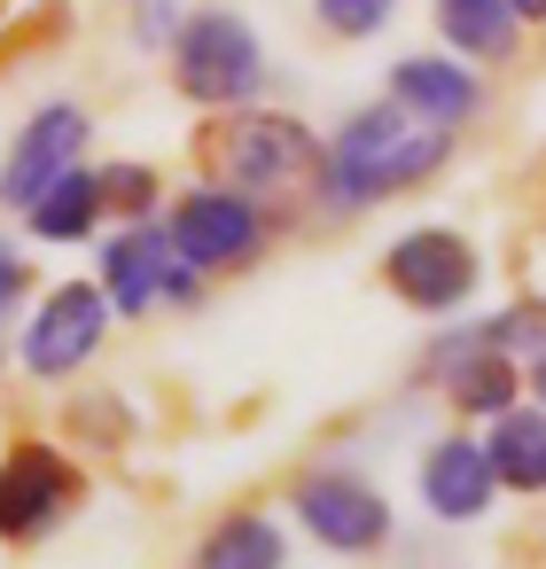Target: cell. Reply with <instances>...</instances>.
<instances>
[{
  "label": "cell",
  "mask_w": 546,
  "mask_h": 569,
  "mask_svg": "<svg viewBox=\"0 0 546 569\" xmlns=\"http://www.w3.org/2000/svg\"><path fill=\"white\" fill-rule=\"evenodd\" d=\"M453 157V126H429L398 102L351 110L344 133L320 149V203L328 211H367L383 196H406L421 180H437Z\"/></svg>",
  "instance_id": "6da1fadb"
},
{
  "label": "cell",
  "mask_w": 546,
  "mask_h": 569,
  "mask_svg": "<svg viewBox=\"0 0 546 569\" xmlns=\"http://www.w3.org/2000/svg\"><path fill=\"white\" fill-rule=\"evenodd\" d=\"M203 164L219 172V188L258 203V196L305 188L320 172V141L281 110H250V118H227L219 133H203Z\"/></svg>",
  "instance_id": "7a4b0ae2"
},
{
  "label": "cell",
  "mask_w": 546,
  "mask_h": 569,
  "mask_svg": "<svg viewBox=\"0 0 546 569\" xmlns=\"http://www.w3.org/2000/svg\"><path fill=\"white\" fill-rule=\"evenodd\" d=\"M172 79L196 110H235L266 87V48L235 9H196L172 40Z\"/></svg>",
  "instance_id": "3957f363"
},
{
  "label": "cell",
  "mask_w": 546,
  "mask_h": 569,
  "mask_svg": "<svg viewBox=\"0 0 546 569\" xmlns=\"http://www.w3.org/2000/svg\"><path fill=\"white\" fill-rule=\"evenodd\" d=\"M79 499H87V476L56 445H40V437L9 445V460H0V538L9 546H40Z\"/></svg>",
  "instance_id": "277c9868"
},
{
  "label": "cell",
  "mask_w": 546,
  "mask_h": 569,
  "mask_svg": "<svg viewBox=\"0 0 546 569\" xmlns=\"http://www.w3.org/2000/svg\"><path fill=\"white\" fill-rule=\"evenodd\" d=\"M172 250L196 266V273H242L258 250H266V203L235 196V188H188L172 203Z\"/></svg>",
  "instance_id": "5b68a950"
},
{
  "label": "cell",
  "mask_w": 546,
  "mask_h": 569,
  "mask_svg": "<svg viewBox=\"0 0 546 569\" xmlns=\"http://www.w3.org/2000/svg\"><path fill=\"white\" fill-rule=\"evenodd\" d=\"M102 297H110V312L149 320L157 305H196V297H203V273L172 250V234L126 227V234L102 250Z\"/></svg>",
  "instance_id": "8992f818"
},
{
  "label": "cell",
  "mask_w": 546,
  "mask_h": 569,
  "mask_svg": "<svg viewBox=\"0 0 546 569\" xmlns=\"http://www.w3.org/2000/svg\"><path fill=\"white\" fill-rule=\"evenodd\" d=\"M102 336H110V297H102L95 281H63V289H48V305L24 320L17 359H24V375H40V382H63V375H87V359L102 351Z\"/></svg>",
  "instance_id": "52a82bcc"
},
{
  "label": "cell",
  "mask_w": 546,
  "mask_h": 569,
  "mask_svg": "<svg viewBox=\"0 0 546 569\" xmlns=\"http://www.w3.org/2000/svg\"><path fill=\"white\" fill-rule=\"evenodd\" d=\"M476 250H468V234H453V227H414V234H398L390 250H383V281L414 305V312H453V305H468V289H476Z\"/></svg>",
  "instance_id": "ba28073f"
},
{
  "label": "cell",
  "mask_w": 546,
  "mask_h": 569,
  "mask_svg": "<svg viewBox=\"0 0 546 569\" xmlns=\"http://www.w3.org/2000/svg\"><path fill=\"white\" fill-rule=\"evenodd\" d=\"M87 133H95V118H87L79 102H48V110L17 133L9 164H0V203H9V211H32V203H40V196L79 164Z\"/></svg>",
  "instance_id": "9c48e42d"
},
{
  "label": "cell",
  "mask_w": 546,
  "mask_h": 569,
  "mask_svg": "<svg viewBox=\"0 0 546 569\" xmlns=\"http://www.w3.org/2000/svg\"><path fill=\"white\" fill-rule=\"evenodd\" d=\"M289 507H297V522H305L320 546H336V553H375V546L390 538V507H383V491L359 483V476H344V468L305 476Z\"/></svg>",
  "instance_id": "30bf717a"
},
{
  "label": "cell",
  "mask_w": 546,
  "mask_h": 569,
  "mask_svg": "<svg viewBox=\"0 0 546 569\" xmlns=\"http://www.w3.org/2000/svg\"><path fill=\"white\" fill-rule=\"evenodd\" d=\"M492 499H499V476H492L484 437H437L421 452V507L437 522H476Z\"/></svg>",
  "instance_id": "8fae6325"
},
{
  "label": "cell",
  "mask_w": 546,
  "mask_h": 569,
  "mask_svg": "<svg viewBox=\"0 0 546 569\" xmlns=\"http://www.w3.org/2000/svg\"><path fill=\"white\" fill-rule=\"evenodd\" d=\"M390 102L429 118V126H468L484 110V87L453 63V56H398L390 63Z\"/></svg>",
  "instance_id": "7c38bea8"
},
{
  "label": "cell",
  "mask_w": 546,
  "mask_h": 569,
  "mask_svg": "<svg viewBox=\"0 0 546 569\" xmlns=\"http://www.w3.org/2000/svg\"><path fill=\"white\" fill-rule=\"evenodd\" d=\"M515 9L507 0H437V32L460 63H507L515 56Z\"/></svg>",
  "instance_id": "4fadbf2b"
},
{
  "label": "cell",
  "mask_w": 546,
  "mask_h": 569,
  "mask_svg": "<svg viewBox=\"0 0 546 569\" xmlns=\"http://www.w3.org/2000/svg\"><path fill=\"white\" fill-rule=\"evenodd\" d=\"M102 211H110V188H102V172H63L40 203H32V234L40 242H87L95 227H102Z\"/></svg>",
  "instance_id": "5bb4252c"
},
{
  "label": "cell",
  "mask_w": 546,
  "mask_h": 569,
  "mask_svg": "<svg viewBox=\"0 0 546 569\" xmlns=\"http://www.w3.org/2000/svg\"><path fill=\"white\" fill-rule=\"evenodd\" d=\"M484 452H492V476L507 491H546V413H523V406L492 413Z\"/></svg>",
  "instance_id": "9a60e30c"
},
{
  "label": "cell",
  "mask_w": 546,
  "mask_h": 569,
  "mask_svg": "<svg viewBox=\"0 0 546 569\" xmlns=\"http://www.w3.org/2000/svg\"><path fill=\"white\" fill-rule=\"evenodd\" d=\"M437 367H445V390H453L460 413H507L515 390H523V367L507 351H453Z\"/></svg>",
  "instance_id": "2e32d148"
},
{
  "label": "cell",
  "mask_w": 546,
  "mask_h": 569,
  "mask_svg": "<svg viewBox=\"0 0 546 569\" xmlns=\"http://www.w3.org/2000/svg\"><path fill=\"white\" fill-rule=\"evenodd\" d=\"M281 561H289V538L274 515H227V522H211V538L196 553V569H281Z\"/></svg>",
  "instance_id": "e0dca14e"
},
{
  "label": "cell",
  "mask_w": 546,
  "mask_h": 569,
  "mask_svg": "<svg viewBox=\"0 0 546 569\" xmlns=\"http://www.w3.org/2000/svg\"><path fill=\"white\" fill-rule=\"evenodd\" d=\"M312 17H320L336 40H375V32L398 17V0H312Z\"/></svg>",
  "instance_id": "ac0fdd59"
},
{
  "label": "cell",
  "mask_w": 546,
  "mask_h": 569,
  "mask_svg": "<svg viewBox=\"0 0 546 569\" xmlns=\"http://www.w3.org/2000/svg\"><path fill=\"white\" fill-rule=\"evenodd\" d=\"M102 188H110L118 211H149V203H157V172H141V164H110Z\"/></svg>",
  "instance_id": "d6986e66"
},
{
  "label": "cell",
  "mask_w": 546,
  "mask_h": 569,
  "mask_svg": "<svg viewBox=\"0 0 546 569\" xmlns=\"http://www.w3.org/2000/svg\"><path fill=\"white\" fill-rule=\"evenodd\" d=\"M180 9H172V0H141V9H133V40L141 48H157V40H180Z\"/></svg>",
  "instance_id": "ffe728a7"
},
{
  "label": "cell",
  "mask_w": 546,
  "mask_h": 569,
  "mask_svg": "<svg viewBox=\"0 0 546 569\" xmlns=\"http://www.w3.org/2000/svg\"><path fill=\"white\" fill-rule=\"evenodd\" d=\"M24 289H32V266H24L17 250H0V312H17V305H24Z\"/></svg>",
  "instance_id": "44dd1931"
},
{
  "label": "cell",
  "mask_w": 546,
  "mask_h": 569,
  "mask_svg": "<svg viewBox=\"0 0 546 569\" xmlns=\"http://www.w3.org/2000/svg\"><path fill=\"white\" fill-rule=\"evenodd\" d=\"M507 9H515L523 24H546V0H507Z\"/></svg>",
  "instance_id": "7402d4cb"
},
{
  "label": "cell",
  "mask_w": 546,
  "mask_h": 569,
  "mask_svg": "<svg viewBox=\"0 0 546 569\" xmlns=\"http://www.w3.org/2000/svg\"><path fill=\"white\" fill-rule=\"evenodd\" d=\"M530 390H538V398H546V351H538V359H530Z\"/></svg>",
  "instance_id": "603a6c76"
}]
</instances>
